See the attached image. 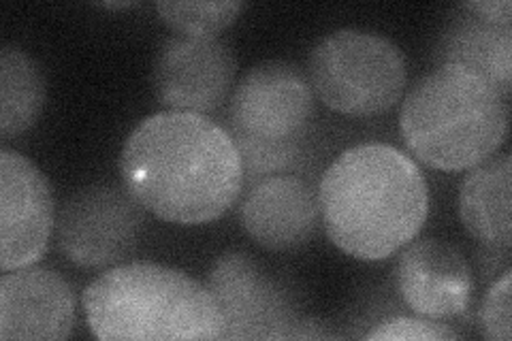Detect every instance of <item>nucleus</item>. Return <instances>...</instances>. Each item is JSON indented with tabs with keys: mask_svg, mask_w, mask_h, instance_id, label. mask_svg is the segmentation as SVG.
I'll return each mask as SVG.
<instances>
[{
	"mask_svg": "<svg viewBox=\"0 0 512 341\" xmlns=\"http://www.w3.org/2000/svg\"><path fill=\"white\" fill-rule=\"evenodd\" d=\"M120 173L148 214L180 226L222 218L246 188L233 135L188 111L165 109L141 120L122 148Z\"/></svg>",
	"mask_w": 512,
	"mask_h": 341,
	"instance_id": "obj_1",
	"label": "nucleus"
},
{
	"mask_svg": "<svg viewBox=\"0 0 512 341\" xmlns=\"http://www.w3.org/2000/svg\"><path fill=\"white\" fill-rule=\"evenodd\" d=\"M320 222L333 246L376 263L421 233L429 188L416 162L389 143H359L327 167L318 184Z\"/></svg>",
	"mask_w": 512,
	"mask_h": 341,
	"instance_id": "obj_2",
	"label": "nucleus"
},
{
	"mask_svg": "<svg viewBox=\"0 0 512 341\" xmlns=\"http://www.w3.org/2000/svg\"><path fill=\"white\" fill-rule=\"evenodd\" d=\"M88 329L103 341L222 339V312L205 284L150 261L109 267L84 290Z\"/></svg>",
	"mask_w": 512,
	"mask_h": 341,
	"instance_id": "obj_3",
	"label": "nucleus"
},
{
	"mask_svg": "<svg viewBox=\"0 0 512 341\" xmlns=\"http://www.w3.org/2000/svg\"><path fill=\"white\" fill-rule=\"evenodd\" d=\"M508 101L487 81L451 64L423 75L404 96L406 148L438 171H468L498 154L508 137Z\"/></svg>",
	"mask_w": 512,
	"mask_h": 341,
	"instance_id": "obj_4",
	"label": "nucleus"
},
{
	"mask_svg": "<svg viewBox=\"0 0 512 341\" xmlns=\"http://www.w3.org/2000/svg\"><path fill=\"white\" fill-rule=\"evenodd\" d=\"M306 75L320 103L350 118L391 111L408 84L402 50L378 32L359 28L335 30L320 41Z\"/></svg>",
	"mask_w": 512,
	"mask_h": 341,
	"instance_id": "obj_5",
	"label": "nucleus"
},
{
	"mask_svg": "<svg viewBox=\"0 0 512 341\" xmlns=\"http://www.w3.org/2000/svg\"><path fill=\"white\" fill-rule=\"evenodd\" d=\"M207 288L222 312V339H323L333 337L303 316L295 290L244 250L220 254Z\"/></svg>",
	"mask_w": 512,
	"mask_h": 341,
	"instance_id": "obj_6",
	"label": "nucleus"
},
{
	"mask_svg": "<svg viewBox=\"0 0 512 341\" xmlns=\"http://www.w3.org/2000/svg\"><path fill=\"white\" fill-rule=\"evenodd\" d=\"M146 222L143 209L118 184H92L75 192L56 218V243L82 269L116 267L131 256Z\"/></svg>",
	"mask_w": 512,
	"mask_h": 341,
	"instance_id": "obj_7",
	"label": "nucleus"
},
{
	"mask_svg": "<svg viewBox=\"0 0 512 341\" xmlns=\"http://www.w3.org/2000/svg\"><path fill=\"white\" fill-rule=\"evenodd\" d=\"M316 96L297 64L267 60L252 67L231 92V135L293 139L310 133Z\"/></svg>",
	"mask_w": 512,
	"mask_h": 341,
	"instance_id": "obj_8",
	"label": "nucleus"
},
{
	"mask_svg": "<svg viewBox=\"0 0 512 341\" xmlns=\"http://www.w3.org/2000/svg\"><path fill=\"white\" fill-rule=\"evenodd\" d=\"M56 229V205L47 177L24 154L0 150V267L37 265Z\"/></svg>",
	"mask_w": 512,
	"mask_h": 341,
	"instance_id": "obj_9",
	"label": "nucleus"
},
{
	"mask_svg": "<svg viewBox=\"0 0 512 341\" xmlns=\"http://www.w3.org/2000/svg\"><path fill=\"white\" fill-rule=\"evenodd\" d=\"M237 62L220 39L173 35L154 60V94L167 111L207 116L222 107L235 88Z\"/></svg>",
	"mask_w": 512,
	"mask_h": 341,
	"instance_id": "obj_10",
	"label": "nucleus"
},
{
	"mask_svg": "<svg viewBox=\"0 0 512 341\" xmlns=\"http://www.w3.org/2000/svg\"><path fill=\"white\" fill-rule=\"evenodd\" d=\"M397 261V290L408 310L431 320L459 318L470 310L472 269L453 243L412 239Z\"/></svg>",
	"mask_w": 512,
	"mask_h": 341,
	"instance_id": "obj_11",
	"label": "nucleus"
},
{
	"mask_svg": "<svg viewBox=\"0 0 512 341\" xmlns=\"http://www.w3.org/2000/svg\"><path fill=\"white\" fill-rule=\"evenodd\" d=\"M239 207L248 237L269 252L297 250L314 237L320 224L318 188L299 173L271 175L244 188Z\"/></svg>",
	"mask_w": 512,
	"mask_h": 341,
	"instance_id": "obj_12",
	"label": "nucleus"
},
{
	"mask_svg": "<svg viewBox=\"0 0 512 341\" xmlns=\"http://www.w3.org/2000/svg\"><path fill=\"white\" fill-rule=\"evenodd\" d=\"M75 329V292L58 271L22 267L0 278V339H67Z\"/></svg>",
	"mask_w": 512,
	"mask_h": 341,
	"instance_id": "obj_13",
	"label": "nucleus"
},
{
	"mask_svg": "<svg viewBox=\"0 0 512 341\" xmlns=\"http://www.w3.org/2000/svg\"><path fill=\"white\" fill-rule=\"evenodd\" d=\"M438 67L451 64L468 71L510 99L512 92V26H498L459 11L446 22L436 43Z\"/></svg>",
	"mask_w": 512,
	"mask_h": 341,
	"instance_id": "obj_14",
	"label": "nucleus"
},
{
	"mask_svg": "<svg viewBox=\"0 0 512 341\" xmlns=\"http://www.w3.org/2000/svg\"><path fill=\"white\" fill-rule=\"evenodd\" d=\"M459 218L485 248L512 246V158L493 156L468 169L459 188Z\"/></svg>",
	"mask_w": 512,
	"mask_h": 341,
	"instance_id": "obj_15",
	"label": "nucleus"
},
{
	"mask_svg": "<svg viewBox=\"0 0 512 341\" xmlns=\"http://www.w3.org/2000/svg\"><path fill=\"white\" fill-rule=\"evenodd\" d=\"M45 79L37 60L22 47L5 45L0 52V135L13 139L28 133L41 118Z\"/></svg>",
	"mask_w": 512,
	"mask_h": 341,
	"instance_id": "obj_16",
	"label": "nucleus"
},
{
	"mask_svg": "<svg viewBox=\"0 0 512 341\" xmlns=\"http://www.w3.org/2000/svg\"><path fill=\"white\" fill-rule=\"evenodd\" d=\"M242 156L246 188L271 175L299 173L312 152L308 133L293 139H254L246 135H233Z\"/></svg>",
	"mask_w": 512,
	"mask_h": 341,
	"instance_id": "obj_17",
	"label": "nucleus"
},
{
	"mask_svg": "<svg viewBox=\"0 0 512 341\" xmlns=\"http://www.w3.org/2000/svg\"><path fill=\"white\" fill-rule=\"evenodd\" d=\"M246 3L237 0H218V3H156L158 18L163 20L173 32L182 37L197 39H218L220 32L227 30L242 11Z\"/></svg>",
	"mask_w": 512,
	"mask_h": 341,
	"instance_id": "obj_18",
	"label": "nucleus"
},
{
	"mask_svg": "<svg viewBox=\"0 0 512 341\" xmlns=\"http://www.w3.org/2000/svg\"><path fill=\"white\" fill-rule=\"evenodd\" d=\"M510 267L502 271L498 280L491 284L480 305L478 324L480 333L491 341H510Z\"/></svg>",
	"mask_w": 512,
	"mask_h": 341,
	"instance_id": "obj_19",
	"label": "nucleus"
},
{
	"mask_svg": "<svg viewBox=\"0 0 512 341\" xmlns=\"http://www.w3.org/2000/svg\"><path fill=\"white\" fill-rule=\"evenodd\" d=\"M365 339H421V341H444L459 339L444 320H431L423 316H391L378 322L376 327L365 335Z\"/></svg>",
	"mask_w": 512,
	"mask_h": 341,
	"instance_id": "obj_20",
	"label": "nucleus"
},
{
	"mask_svg": "<svg viewBox=\"0 0 512 341\" xmlns=\"http://www.w3.org/2000/svg\"><path fill=\"white\" fill-rule=\"evenodd\" d=\"M461 9L485 22L498 24V26H512L510 0H470V3H463Z\"/></svg>",
	"mask_w": 512,
	"mask_h": 341,
	"instance_id": "obj_21",
	"label": "nucleus"
},
{
	"mask_svg": "<svg viewBox=\"0 0 512 341\" xmlns=\"http://www.w3.org/2000/svg\"><path fill=\"white\" fill-rule=\"evenodd\" d=\"M137 3H103V9H128V7H135Z\"/></svg>",
	"mask_w": 512,
	"mask_h": 341,
	"instance_id": "obj_22",
	"label": "nucleus"
}]
</instances>
